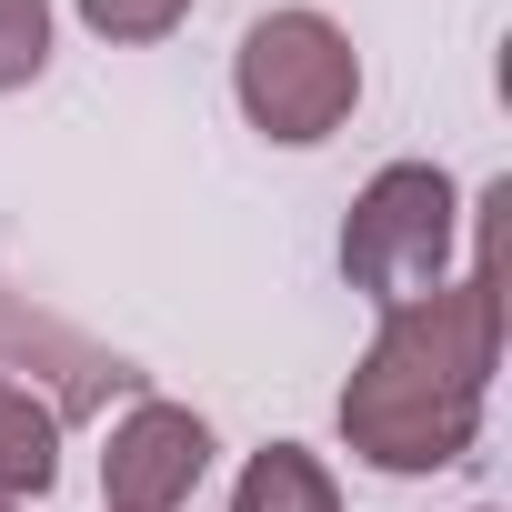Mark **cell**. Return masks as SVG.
Returning <instances> with one entry per match:
<instances>
[{
	"mask_svg": "<svg viewBox=\"0 0 512 512\" xmlns=\"http://www.w3.org/2000/svg\"><path fill=\"white\" fill-rule=\"evenodd\" d=\"M231 101L272 151H322L352 111H362V51L332 11L292 0V11H262L231 51Z\"/></svg>",
	"mask_w": 512,
	"mask_h": 512,
	"instance_id": "cell-3",
	"label": "cell"
},
{
	"mask_svg": "<svg viewBox=\"0 0 512 512\" xmlns=\"http://www.w3.org/2000/svg\"><path fill=\"white\" fill-rule=\"evenodd\" d=\"M51 482H61V412L21 382H0V502L31 512Z\"/></svg>",
	"mask_w": 512,
	"mask_h": 512,
	"instance_id": "cell-6",
	"label": "cell"
},
{
	"mask_svg": "<svg viewBox=\"0 0 512 512\" xmlns=\"http://www.w3.org/2000/svg\"><path fill=\"white\" fill-rule=\"evenodd\" d=\"M231 512H342V482L312 442H262L231 482Z\"/></svg>",
	"mask_w": 512,
	"mask_h": 512,
	"instance_id": "cell-7",
	"label": "cell"
},
{
	"mask_svg": "<svg viewBox=\"0 0 512 512\" xmlns=\"http://www.w3.org/2000/svg\"><path fill=\"white\" fill-rule=\"evenodd\" d=\"M211 452H221V432L191 402L141 392L101 442V512H191V492L211 482Z\"/></svg>",
	"mask_w": 512,
	"mask_h": 512,
	"instance_id": "cell-5",
	"label": "cell"
},
{
	"mask_svg": "<svg viewBox=\"0 0 512 512\" xmlns=\"http://www.w3.org/2000/svg\"><path fill=\"white\" fill-rule=\"evenodd\" d=\"M51 31H61L51 0H0V101L51 71Z\"/></svg>",
	"mask_w": 512,
	"mask_h": 512,
	"instance_id": "cell-9",
	"label": "cell"
},
{
	"mask_svg": "<svg viewBox=\"0 0 512 512\" xmlns=\"http://www.w3.org/2000/svg\"><path fill=\"white\" fill-rule=\"evenodd\" d=\"M472 211L482 191L462 201V181L442 161H382L352 211H342V282L372 302V312H402L422 292H442L462 272V241H472Z\"/></svg>",
	"mask_w": 512,
	"mask_h": 512,
	"instance_id": "cell-2",
	"label": "cell"
},
{
	"mask_svg": "<svg viewBox=\"0 0 512 512\" xmlns=\"http://www.w3.org/2000/svg\"><path fill=\"white\" fill-rule=\"evenodd\" d=\"M0 382L41 392V402L61 412V432L91 422V412H111L121 392H141V372H131L111 342H91L81 322H61L51 302H31L11 272H0Z\"/></svg>",
	"mask_w": 512,
	"mask_h": 512,
	"instance_id": "cell-4",
	"label": "cell"
},
{
	"mask_svg": "<svg viewBox=\"0 0 512 512\" xmlns=\"http://www.w3.org/2000/svg\"><path fill=\"white\" fill-rule=\"evenodd\" d=\"M492 211H502V191H482V211H472V262H462L442 292L382 312L372 342H362V362H352V382H342V402H332L342 452H352L362 472H382V482L452 472V462H472V442H482L492 372H502Z\"/></svg>",
	"mask_w": 512,
	"mask_h": 512,
	"instance_id": "cell-1",
	"label": "cell"
},
{
	"mask_svg": "<svg viewBox=\"0 0 512 512\" xmlns=\"http://www.w3.org/2000/svg\"><path fill=\"white\" fill-rule=\"evenodd\" d=\"M71 21L111 51H151V41H171L191 21V0H71Z\"/></svg>",
	"mask_w": 512,
	"mask_h": 512,
	"instance_id": "cell-8",
	"label": "cell"
},
{
	"mask_svg": "<svg viewBox=\"0 0 512 512\" xmlns=\"http://www.w3.org/2000/svg\"><path fill=\"white\" fill-rule=\"evenodd\" d=\"M472 512H502V502H472Z\"/></svg>",
	"mask_w": 512,
	"mask_h": 512,
	"instance_id": "cell-10",
	"label": "cell"
},
{
	"mask_svg": "<svg viewBox=\"0 0 512 512\" xmlns=\"http://www.w3.org/2000/svg\"><path fill=\"white\" fill-rule=\"evenodd\" d=\"M0 512H21V502H0Z\"/></svg>",
	"mask_w": 512,
	"mask_h": 512,
	"instance_id": "cell-11",
	"label": "cell"
}]
</instances>
